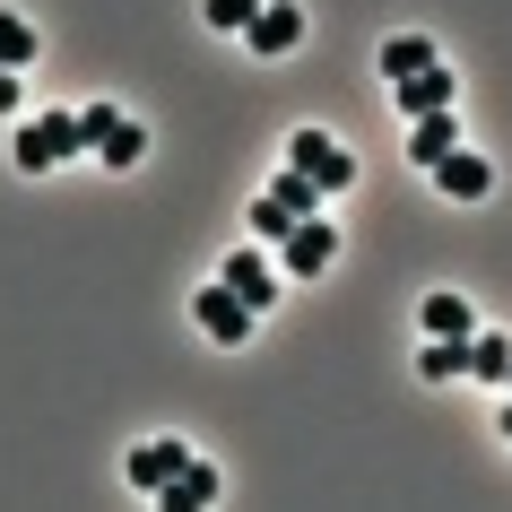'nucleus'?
I'll return each mask as SVG.
<instances>
[{
  "instance_id": "obj_1",
  "label": "nucleus",
  "mask_w": 512,
  "mask_h": 512,
  "mask_svg": "<svg viewBox=\"0 0 512 512\" xmlns=\"http://www.w3.org/2000/svg\"><path fill=\"white\" fill-rule=\"evenodd\" d=\"M330 261H339V235H330L322 217H296V226L278 235V270L287 278H322Z\"/></svg>"
},
{
  "instance_id": "obj_2",
  "label": "nucleus",
  "mask_w": 512,
  "mask_h": 512,
  "mask_svg": "<svg viewBox=\"0 0 512 512\" xmlns=\"http://www.w3.org/2000/svg\"><path fill=\"white\" fill-rule=\"evenodd\" d=\"M191 313H200V330H209L217 348H243V339H252V322H261V313H252L226 278H217V287H200V296H191Z\"/></svg>"
},
{
  "instance_id": "obj_3",
  "label": "nucleus",
  "mask_w": 512,
  "mask_h": 512,
  "mask_svg": "<svg viewBox=\"0 0 512 512\" xmlns=\"http://www.w3.org/2000/svg\"><path fill=\"white\" fill-rule=\"evenodd\" d=\"M287 165H304L322 191H348V183H356V157H348L330 131H296V139H287Z\"/></svg>"
},
{
  "instance_id": "obj_4",
  "label": "nucleus",
  "mask_w": 512,
  "mask_h": 512,
  "mask_svg": "<svg viewBox=\"0 0 512 512\" xmlns=\"http://www.w3.org/2000/svg\"><path fill=\"white\" fill-rule=\"evenodd\" d=\"M296 35H304V9H296V0H261V18L243 27V44H252L261 61H278V53H296Z\"/></svg>"
},
{
  "instance_id": "obj_5",
  "label": "nucleus",
  "mask_w": 512,
  "mask_h": 512,
  "mask_svg": "<svg viewBox=\"0 0 512 512\" xmlns=\"http://www.w3.org/2000/svg\"><path fill=\"white\" fill-rule=\"evenodd\" d=\"M183 469H191V452L174 443V434H165V443H139V452L122 460V478H131L139 495H165V478H183Z\"/></svg>"
},
{
  "instance_id": "obj_6",
  "label": "nucleus",
  "mask_w": 512,
  "mask_h": 512,
  "mask_svg": "<svg viewBox=\"0 0 512 512\" xmlns=\"http://www.w3.org/2000/svg\"><path fill=\"white\" fill-rule=\"evenodd\" d=\"M217 278H226L252 313H270V304H278V270L261 261V252H226V270H217Z\"/></svg>"
},
{
  "instance_id": "obj_7",
  "label": "nucleus",
  "mask_w": 512,
  "mask_h": 512,
  "mask_svg": "<svg viewBox=\"0 0 512 512\" xmlns=\"http://www.w3.org/2000/svg\"><path fill=\"white\" fill-rule=\"evenodd\" d=\"M434 183H443V200H486V191H495V165L486 157H469V148H452V157L443 165H426Z\"/></svg>"
},
{
  "instance_id": "obj_8",
  "label": "nucleus",
  "mask_w": 512,
  "mask_h": 512,
  "mask_svg": "<svg viewBox=\"0 0 512 512\" xmlns=\"http://www.w3.org/2000/svg\"><path fill=\"white\" fill-rule=\"evenodd\" d=\"M217 504V469L209 460H191L183 478H165V512H209Z\"/></svg>"
},
{
  "instance_id": "obj_9",
  "label": "nucleus",
  "mask_w": 512,
  "mask_h": 512,
  "mask_svg": "<svg viewBox=\"0 0 512 512\" xmlns=\"http://www.w3.org/2000/svg\"><path fill=\"white\" fill-rule=\"evenodd\" d=\"M452 148H460V131H452V105H443V113H417V139H408V157H417V165H443Z\"/></svg>"
},
{
  "instance_id": "obj_10",
  "label": "nucleus",
  "mask_w": 512,
  "mask_h": 512,
  "mask_svg": "<svg viewBox=\"0 0 512 512\" xmlns=\"http://www.w3.org/2000/svg\"><path fill=\"white\" fill-rule=\"evenodd\" d=\"M400 105H408V113H443V105H452V70L426 61L417 79H400Z\"/></svg>"
},
{
  "instance_id": "obj_11",
  "label": "nucleus",
  "mask_w": 512,
  "mask_h": 512,
  "mask_svg": "<svg viewBox=\"0 0 512 512\" xmlns=\"http://www.w3.org/2000/svg\"><path fill=\"white\" fill-rule=\"evenodd\" d=\"M469 330H478L469 296H426V339H469Z\"/></svg>"
},
{
  "instance_id": "obj_12",
  "label": "nucleus",
  "mask_w": 512,
  "mask_h": 512,
  "mask_svg": "<svg viewBox=\"0 0 512 512\" xmlns=\"http://www.w3.org/2000/svg\"><path fill=\"white\" fill-rule=\"evenodd\" d=\"M426 61H434V44H426V35H391V44H382V79L400 87V79H417Z\"/></svg>"
},
{
  "instance_id": "obj_13",
  "label": "nucleus",
  "mask_w": 512,
  "mask_h": 512,
  "mask_svg": "<svg viewBox=\"0 0 512 512\" xmlns=\"http://www.w3.org/2000/svg\"><path fill=\"white\" fill-rule=\"evenodd\" d=\"M270 200H278V209H287V217H313V209H322V183H313L304 165H287V174H278V183H270Z\"/></svg>"
},
{
  "instance_id": "obj_14",
  "label": "nucleus",
  "mask_w": 512,
  "mask_h": 512,
  "mask_svg": "<svg viewBox=\"0 0 512 512\" xmlns=\"http://www.w3.org/2000/svg\"><path fill=\"white\" fill-rule=\"evenodd\" d=\"M96 157H105V165H113V174H131V165H139V157H148V131H139V122H113V131H105V139H96Z\"/></svg>"
},
{
  "instance_id": "obj_15",
  "label": "nucleus",
  "mask_w": 512,
  "mask_h": 512,
  "mask_svg": "<svg viewBox=\"0 0 512 512\" xmlns=\"http://www.w3.org/2000/svg\"><path fill=\"white\" fill-rule=\"evenodd\" d=\"M469 374L512 382V339H495V330H469Z\"/></svg>"
},
{
  "instance_id": "obj_16",
  "label": "nucleus",
  "mask_w": 512,
  "mask_h": 512,
  "mask_svg": "<svg viewBox=\"0 0 512 512\" xmlns=\"http://www.w3.org/2000/svg\"><path fill=\"white\" fill-rule=\"evenodd\" d=\"M35 131H44V148H53V165L61 157H87V122H79V113H44Z\"/></svg>"
},
{
  "instance_id": "obj_17",
  "label": "nucleus",
  "mask_w": 512,
  "mask_h": 512,
  "mask_svg": "<svg viewBox=\"0 0 512 512\" xmlns=\"http://www.w3.org/2000/svg\"><path fill=\"white\" fill-rule=\"evenodd\" d=\"M417 374H426V382H452V374H469V339H426Z\"/></svg>"
},
{
  "instance_id": "obj_18",
  "label": "nucleus",
  "mask_w": 512,
  "mask_h": 512,
  "mask_svg": "<svg viewBox=\"0 0 512 512\" xmlns=\"http://www.w3.org/2000/svg\"><path fill=\"white\" fill-rule=\"evenodd\" d=\"M0 61H9V70H27V61H35V27L18 18V9H0Z\"/></svg>"
},
{
  "instance_id": "obj_19",
  "label": "nucleus",
  "mask_w": 512,
  "mask_h": 512,
  "mask_svg": "<svg viewBox=\"0 0 512 512\" xmlns=\"http://www.w3.org/2000/svg\"><path fill=\"white\" fill-rule=\"evenodd\" d=\"M200 18H209L217 35H243V27H252V18H261V0H209Z\"/></svg>"
},
{
  "instance_id": "obj_20",
  "label": "nucleus",
  "mask_w": 512,
  "mask_h": 512,
  "mask_svg": "<svg viewBox=\"0 0 512 512\" xmlns=\"http://www.w3.org/2000/svg\"><path fill=\"white\" fill-rule=\"evenodd\" d=\"M9 157H18V174H53V148H44V131H18V148H9Z\"/></svg>"
},
{
  "instance_id": "obj_21",
  "label": "nucleus",
  "mask_w": 512,
  "mask_h": 512,
  "mask_svg": "<svg viewBox=\"0 0 512 512\" xmlns=\"http://www.w3.org/2000/svg\"><path fill=\"white\" fill-rule=\"evenodd\" d=\"M287 226H296V217H287V209L270 200V191H261V200H252V235H261V243H278Z\"/></svg>"
},
{
  "instance_id": "obj_22",
  "label": "nucleus",
  "mask_w": 512,
  "mask_h": 512,
  "mask_svg": "<svg viewBox=\"0 0 512 512\" xmlns=\"http://www.w3.org/2000/svg\"><path fill=\"white\" fill-rule=\"evenodd\" d=\"M18 79H27V70H9V61H0V113H18Z\"/></svg>"
},
{
  "instance_id": "obj_23",
  "label": "nucleus",
  "mask_w": 512,
  "mask_h": 512,
  "mask_svg": "<svg viewBox=\"0 0 512 512\" xmlns=\"http://www.w3.org/2000/svg\"><path fill=\"white\" fill-rule=\"evenodd\" d=\"M504 434H512V400H504Z\"/></svg>"
},
{
  "instance_id": "obj_24",
  "label": "nucleus",
  "mask_w": 512,
  "mask_h": 512,
  "mask_svg": "<svg viewBox=\"0 0 512 512\" xmlns=\"http://www.w3.org/2000/svg\"><path fill=\"white\" fill-rule=\"evenodd\" d=\"M504 400H512V382H504Z\"/></svg>"
}]
</instances>
